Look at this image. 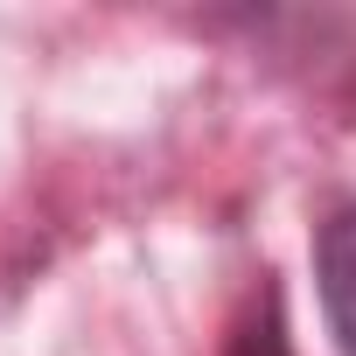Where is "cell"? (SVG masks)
Listing matches in <instances>:
<instances>
[{"instance_id":"obj_1","label":"cell","mask_w":356,"mask_h":356,"mask_svg":"<svg viewBox=\"0 0 356 356\" xmlns=\"http://www.w3.org/2000/svg\"><path fill=\"white\" fill-rule=\"evenodd\" d=\"M314 300L342 356H356V203L328 210L314 231Z\"/></svg>"},{"instance_id":"obj_2","label":"cell","mask_w":356,"mask_h":356,"mask_svg":"<svg viewBox=\"0 0 356 356\" xmlns=\"http://www.w3.org/2000/svg\"><path fill=\"white\" fill-rule=\"evenodd\" d=\"M224 356H293L286 307H280V293H273V286H259V293H252V307L238 314V328H231V342H224Z\"/></svg>"}]
</instances>
